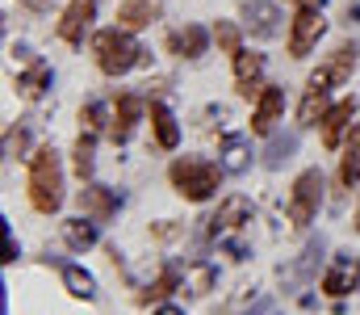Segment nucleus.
Returning a JSON list of instances; mask_svg holds the SVG:
<instances>
[{
    "mask_svg": "<svg viewBox=\"0 0 360 315\" xmlns=\"http://www.w3.org/2000/svg\"><path fill=\"white\" fill-rule=\"evenodd\" d=\"M30 202L42 214H55L63 206V164L55 147H38L30 156Z\"/></svg>",
    "mask_w": 360,
    "mask_h": 315,
    "instance_id": "nucleus-1",
    "label": "nucleus"
},
{
    "mask_svg": "<svg viewBox=\"0 0 360 315\" xmlns=\"http://www.w3.org/2000/svg\"><path fill=\"white\" fill-rule=\"evenodd\" d=\"M92 55H96V68H101L105 76H122V72H130L134 63H143L147 51L134 42V30L113 25V30H101V34L92 38Z\"/></svg>",
    "mask_w": 360,
    "mask_h": 315,
    "instance_id": "nucleus-2",
    "label": "nucleus"
},
{
    "mask_svg": "<svg viewBox=\"0 0 360 315\" xmlns=\"http://www.w3.org/2000/svg\"><path fill=\"white\" fill-rule=\"evenodd\" d=\"M222 173H226V168H218V164H210V160L184 156V160H176V164L168 168V181H172V190H176L184 202H205V198L218 194Z\"/></svg>",
    "mask_w": 360,
    "mask_h": 315,
    "instance_id": "nucleus-3",
    "label": "nucleus"
},
{
    "mask_svg": "<svg viewBox=\"0 0 360 315\" xmlns=\"http://www.w3.org/2000/svg\"><path fill=\"white\" fill-rule=\"evenodd\" d=\"M323 190H327V181H323L319 168H306L293 181V190H289V223L293 227H310L314 223V214L323 206Z\"/></svg>",
    "mask_w": 360,
    "mask_h": 315,
    "instance_id": "nucleus-4",
    "label": "nucleus"
},
{
    "mask_svg": "<svg viewBox=\"0 0 360 315\" xmlns=\"http://www.w3.org/2000/svg\"><path fill=\"white\" fill-rule=\"evenodd\" d=\"M323 34H327L323 4H302V8L293 13V21H289V55H293V59H306V55L319 47Z\"/></svg>",
    "mask_w": 360,
    "mask_h": 315,
    "instance_id": "nucleus-5",
    "label": "nucleus"
},
{
    "mask_svg": "<svg viewBox=\"0 0 360 315\" xmlns=\"http://www.w3.org/2000/svg\"><path fill=\"white\" fill-rule=\"evenodd\" d=\"M231 59H235V93H239V97H248V101H252V97H260V93L269 89V85L260 80V76H264V55H256V51H243V47H239Z\"/></svg>",
    "mask_w": 360,
    "mask_h": 315,
    "instance_id": "nucleus-6",
    "label": "nucleus"
},
{
    "mask_svg": "<svg viewBox=\"0 0 360 315\" xmlns=\"http://www.w3.org/2000/svg\"><path fill=\"white\" fill-rule=\"evenodd\" d=\"M92 21H96V0H72L63 8V17H59V38L68 47H80L84 34L92 30Z\"/></svg>",
    "mask_w": 360,
    "mask_h": 315,
    "instance_id": "nucleus-7",
    "label": "nucleus"
},
{
    "mask_svg": "<svg viewBox=\"0 0 360 315\" xmlns=\"http://www.w3.org/2000/svg\"><path fill=\"white\" fill-rule=\"evenodd\" d=\"M239 17H243V25L256 38H276L281 34V8L272 0H243L239 4Z\"/></svg>",
    "mask_w": 360,
    "mask_h": 315,
    "instance_id": "nucleus-8",
    "label": "nucleus"
},
{
    "mask_svg": "<svg viewBox=\"0 0 360 315\" xmlns=\"http://www.w3.org/2000/svg\"><path fill=\"white\" fill-rule=\"evenodd\" d=\"M139 118H143V97H134V93H122V97L113 101V122H109V139H113V143H126V139L134 135Z\"/></svg>",
    "mask_w": 360,
    "mask_h": 315,
    "instance_id": "nucleus-9",
    "label": "nucleus"
},
{
    "mask_svg": "<svg viewBox=\"0 0 360 315\" xmlns=\"http://www.w3.org/2000/svg\"><path fill=\"white\" fill-rule=\"evenodd\" d=\"M352 118H356V97H344L331 105L323 118V147H340V139L352 130Z\"/></svg>",
    "mask_w": 360,
    "mask_h": 315,
    "instance_id": "nucleus-10",
    "label": "nucleus"
},
{
    "mask_svg": "<svg viewBox=\"0 0 360 315\" xmlns=\"http://www.w3.org/2000/svg\"><path fill=\"white\" fill-rule=\"evenodd\" d=\"M243 223H252V202L243 198V194H235V198H226L218 214L210 218V235H226V231H239Z\"/></svg>",
    "mask_w": 360,
    "mask_h": 315,
    "instance_id": "nucleus-11",
    "label": "nucleus"
},
{
    "mask_svg": "<svg viewBox=\"0 0 360 315\" xmlns=\"http://www.w3.org/2000/svg\"><path fill=\"white\" fill-rule=\"evenodd\" d=\"M76 202H80V210L89 214V218H96V223H105L113 210H117V190H105V185H84L80 194H76Z\"/></svg>",
    "mask_w": 360,
    "mask_h": 315,
    "instance_id": "nucleus-12",
    "label": "nucleus"
},
{
    "mask_svg": "<svg viewBox=\"0 0 360 315\" xmlns=\"http://www.w3.org/2000/svg\"><path fill=\"white\" fill-rule=\"evenodd\" d=\"M281 109H285V93H281L276 85H269V89L260 93V101H256V113H252V135H272Z\"/></svg>",
    "mask_w": 360,
    "mask_h": 315,
    "instance_id": "nucleus-13",
    "label": "nucleus"
},
{
    "mask_svg": "<svg viewBox=\"0 0 360 315\" xmlns=\"http://www.w3.org/2000/svg\"><path fill=\"white\" fill-rule=\"evenodd\" d=\"M205 47H210V34L201 25H184V30L168 34V51L176 59H197V55H205Z\"/></svg>",
    "mask_w": 360,
    "mask_h": 315,
    "instance_id": "nucleus-14",
    "label": "nucleus"
},
{
    "mask_svg": "<svg viewBox=\"0 0 360 315\" xmlns=\"http://www.w3.org/2000/svg\"><path fill=\"white\" fill-rule=\"evenodd\" d=\"M356 282H360V265H356V261H348V257H340V261L327 269L323 290H327L331 299H344L348 290H356Z\"/></svg>",
    "mask_w": 360,
    "mask_h": 315,
    "instance_id": "nucleus-15",
    "label": "nucleus"
},
{
    "mask_svg": "<svg viewBox=\"0 0 360 315\" xmlns=\"http://www.w3.org/2000/svg\"><path fill=\"white\" fill-rule=\"evenodd\" d=\"M160 17V0H122L117 4V25L122 30H143Z\"/></svg>",
    "mask_w": 360,
    "mask_h": 315,
    "instance_id": "nucleus-16",
    "label": "nucleus"
},
{
    "mask_svg": "<svg viewBox=\"0 0 360 315\" xmlns=\"http://www.w3.org/2000/svg\"><path fill=\"white\" fill-rule=\"evenodd\" d=\"M360 185V126L348 130L344 156H340V190H356Z\"/></svg>",
    "mask_w": 360,
    "mask_h": 315,
    "instance_id": "nucleus-17",
    "label": "nucleus"
},
{
    "mask_svg": "<svg viewBox=\"0 0 360 315\" xmlns=\"http://www.w3.org/2000/svg\"><path fill=\"white\" fill-rule=\"evenodd\" d=\"M327 93L331 89H319V85H306V97L297 105V126H319L323 118H327Z\"/></svg>",
    "mask_w": 360,
    "mask_h": 315,
    "instance_id": "nucleus-18",
    "label": "nucleus"
},
{
    "mask_svg": "<svg viewBox=\"0 0 360 315\" xmlns=\"http://www.w3.org/2000/svg\"><path fill=\"white\" fill-rule=\"evenodd\" d=\"M151 126H155V143L164 147V152H172L180 143V126L176 118H172V109L164 101H151Z\"/></svg>",
    "mask_w": 360,
    "mask_h": 315,
    "instance_id": "nucleus-19",
    "label": "nucleus"
},
{
    "mask_svg": "<svg viewBox=\"0 0 360 315\" xmlns=\"http://www.w3.org/2000/svg\"><path fill=\"white\" fill-rule=\"evenodd\" d=\"M46 89H51V68H46V63H30V68L17 76V93H21L25 101H38Z\"/></svg>",
    "mask_w": 360,
    "mask_h": 315,
    "instance_id": "nucleus-20",
    "label": "nucleus"
},
{
    "mask_svg": "<svg viewBox=\"0 0 360 315\" xmlns=\"http://www.w3.org/2000/svg\"><path fill=\"white\" fill-rule=\"evenodd\" d=\"M360 63V47L356 42H340L335 51H331V59H327V68H331V76H335V85H344V80H352V72H356Z\"/></svg>",
    "mask_w": 360,
    "mask_h": 315,
    "instance_id": "nucleus-21",
    "label": "nucleus"
},
{
    "mask_svg": "<svg viewBox=\"0 0 360 315\" xmlns=\"http://www.w3.org/2000/svg\"><path fill=\"white\" fill-rule=\"evenodd\" d=\"M252 164V143L243 135H226L222 139V168L226 173H243Z\"/></svg>",
    "mask_w": 360,
    "mask_h": 315,
    "instance_id": "nucleus-22",
    "label": "nucleus"
},
{
    "mask_svg": "<svg viewBox=\"0 0 360 315\" xmlns=\"http://www.w3.org/2000/svg\"><path fill=\"white\" fill-rule=\"evenodd\" d=\"M63 240H68V248H76V252H89L92 244H96V218H68L63 223Z\"/></svg>",
    "mask_w": 360,
    "mask_h": 315,
    "instance_id": "nucleus-23",
    "label": "nucleus"
},
{
    "mask_svg": "<svg viewBox=\"0 0 360 315\" xmlns=\"http://www.w3.org/2000/svg\"><path fill=\"white\" fill-rule=\"evenodd\" d=\"M63 286H68V295H76V299H84V303L96 295L92 273L89 269H80V265H63Z\"/></svg>",
    "mask_w": 360,
    "mask_h": 315,
    "instance_id": "nucleus-24",
    "label": "nucleus"
},
{
    "mask_svg": "<svg viewBox=\"0 0 360 315\" xmlns=\"http://www.w3.org/2000/svg\"><path fill=\"white\" fill-rule=\"evenodd\" d=\"M293 152H297V135H272L264 147V168H281L285 160H293Z\"/></svg>",
    "mask_w": 360,
    "mask_h": 315,
    "instance_id": "nucleus-25",
    "label": "nucleus"
},
{
    "mask_svg": "<svg viewBox=\"0 0 360 315\" xmlns=\"http://www.w3.org/2000/svg\"><path fill=\"white\" fill-rule=\"evenodd\" d=\"M92 147H96V135H80V143H76V152H72V173L80 177V181H92Z\"/></svg>",
    "mask_w": 360,
    "mask_h": 315,
    "instance_id": "nucleus-26",
    "label": "nucleus"
},
{
    "mask_svg": "<svg viewBox=\"0 0 360 315\" xmlns=\"http://www.w3.org/2000/svg\"><path fill=\"white\" fill-rule=\"evenodd\" d=\"M319 257H323V244H319V240H314V244H306V252H302V261H297V269L289 273V282H302V278H306V273L314 269V261H319Z\"/></svg>",
    "mask_w": 360,
    "mask_h": 315,
    "instance_id": "nucleus-27",
    "label": "nucleus"
},
{
    "mask_svg": "<svg viewBox=\"0 0 360 315\" xmlns=\"http://www.w3.org/2000/svg\"><path fill=\"white\" fill-rule=\"evenodd\" d=\"M172 290H176V273H164V278H160L155 286H147L139 299H143V303H160V299H168Z\"/></svg>",
    "mask_w": 360,
    "mask_h": 315,
    "instance_id": "nucleus-28",
    "label": "nucleus"
},
{
    "mask_svg": "<svg viewBox=\"0 0 360 315\" xmlns=\"http://www.w3.org/2000/svg\"><path fill=\"white\" fill-rule=\"evenodd\" d=\"M214 38H218V47H222L226 55H235V51H239V30H235L231 21H218V25H214Z\"/></svg>",
    "mask_w": 360,
    "mask_h": 315,
    "instance_id": "nucleus-29",
    "label": "nucleus"
},
{
    "mask_svg": "<svg viewBox=\"0 0 360 315\" xmlns=\"http://www.w3.org/2000/svg\"><path fill=\"white\" fill-rule=\"evenodd\" d=\"M25 143H30V130H25V126H8V130H4V156H21Z\"/></svg>",
    "mask_w": 360,
    "mask_h": 315,
    "instance_id": "nucleus-30",
    "label": "nucleus"
},
{
    "mask_svg": "<svg viewBox=\"0 0 360 315\" xmlns=\"http://www.w3.org/2000/svg\"><path fill=\"white\" fill-rule=\"evenodd\" d=\"M188 286H193V295H210V290H214V269H210V265H193Z\"/></svg>",
    "mask_w": 360,
    "mask_h": 315,
    "instance_id": "nucleus-31",
    "label": "nucleus"
},
{
    "mask_svg": "<svg viewBox=\"0 0 360 315\" xmlns=\"http://www.w3.org/2000/svg\"><path fill=\"white\" fill-rule=\"evenodd\" d=\"M80 122H84V130H89V135H101V105L89 101L84 109H80Z\"/></svg>",
    "mask_w": 360,
    "mask_h": 315,
    "instance_id": "nucleus-32",
    "label": "nucleus"
},
{
    "mask_svg": "<svg viewBox=\"0 0 360 315\" xmlns=\"http://www.w3.org/2000/svg\"><path fill=\"white\" fill-rule=\"evenodd\" d=\"M4 261H17V240H13V227L4 223Z\"/></svg>",
    "mask_w": 360,
    "mask_h": 315,
    "instance_id": "nucleus-33",
    "label": "nucleus"
},
{
    "mask_svg": "<svg viewBox=\"0 0 360 315\" xmlns=\"http://www.w3.org/2000/svg\"><path fill=\"white\" fill-rule=\"evenodd\" d=\"M172 235H180L176 223H160V227H155V240H172Z\"/></svg>",
    "mask_w": 360,
    "mask_h": 315,
    "instance_id": "nucleus-34",
    "label": "nucleus"
},
{
    "mask_svg": "<svg viewBox=\"0 0 360 315\" xmlns=\"http://www.w3.org/2000/svg\"><path fill=\"white\" fill-rule=\"evenodd\" d=\"M151 315H184L180 307H160V311H151Z\"/></svg>",
    "mask_w": 360,
    "mask_h": 315,
    "instance_id": "nucleus-35",
    "label": "nucleus"
},
{
    "mask_svg": "<svg viewBox=\"0 0 360 315\" xmlns=\"http://www.w3.org/2000/svg\"><path fill=\"white\" fill-rule=\"evenodd\" d=\"M352 231L360 235V198H356V214H352Z\"/></svg>",
    "mask_w": 360,
    "mask_h": 315,
    "instance_id": "nucleus-36",
    "label": "nucleus"
},
{
    "mask_svg": "<svg viewBox=\"0 0 360 315\" xmlns=\"http://www.w3.org/2000/svg\"><path fill=\"white\" fill-rule=\"evenodd\" d=\"M297 4H323V0H297Z\"/></svg>",
    "mask_w": 360,
    "mask_h": 315,
    "instance_id": "nucleus-37",
    "label": "nucleus"
}]
</instances>
